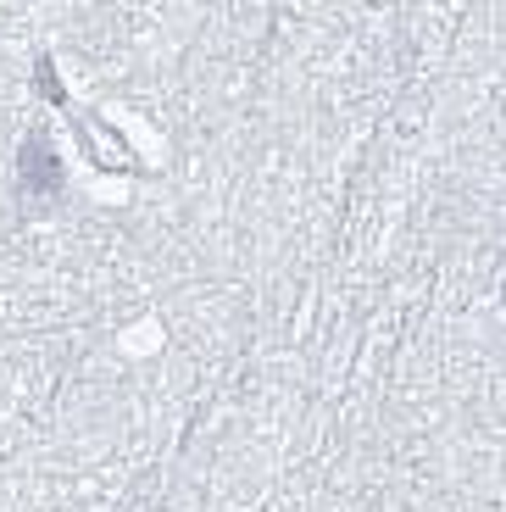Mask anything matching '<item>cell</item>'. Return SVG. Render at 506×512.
<instances>
[{
    "label": "cell",
    "instance_id": "6da1fadb",
    "mask_svg": "<svg viewBox=\"0 0 506 512\" xmlns=\"http://www.w3.org/2000/svg\"><path fill=\"white\" fill-rule=\"evenodd\" d=\"M56 184H62V173H56V156H51V145L34 134V140L23 145V190L34 195V201H45Z\"/></svg>",
    "mask_w": 506,
    "mask_h": 512
}]
</instances>
